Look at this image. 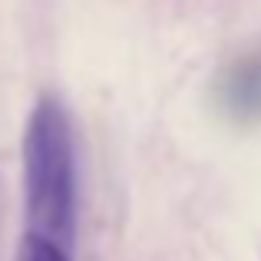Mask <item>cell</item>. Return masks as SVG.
Here are the masks:
<instances>
[{"label": "cell", "mask_w": 261, "mask_h": 261, "mask_svg": "<svg viewBox=\"0 0 261 261\" xmlns=\"http://www.w3.org/2000/svg\"><path fill=\"white\" fill-rule=\"evenodd\" d=\"M225 106L242 119L261 116V60L258 57L242 60L225 76Z\"/></svg>", "instance_id": "7a4b0ae2"}, {"label": "cell", "mask_w": 261, "mask_h": 261, "mask_svg": "<svg viewBox=\"0 0 261 261\" xmlns=\"http://www.w3.org/2000/svg\"><path fill=\"white\" fill-rule=\"evenodd\" d=\"M17 261H70V251L37 231H23L17 245Z\"/></svg>", "instance_id": "3957f363"}, {"label": "cell", "mask_w": 261, "mask_h": 261, "mask_svg": "<svg viewBox=\"0 0 261 261\" xmlns=\"http://www.w3.org/2000/svg\"><path fill=\"white\" fill-rule=\"evenodd\" d=\"M23 205L30 228L70 251L76 238L73 126L57 96H40L23 129Z\"/></svg>", "instance_id": "6da1fadb"}]
</instances>
